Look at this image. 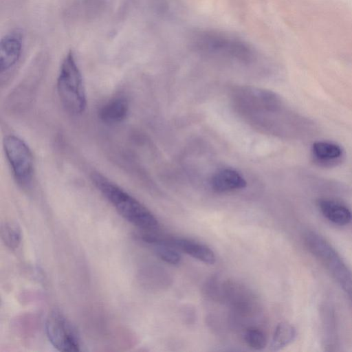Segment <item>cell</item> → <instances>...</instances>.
<instances>
[{
	"instance_id": "9c48e42d",
	"label": "cell",
	"mask_w": 352,
	"mask_h": 352,
	"mask_svg": "<svg viewBox=\"0 0 352 352\" xmlns=\"http://www.w3.org/2000/svg\"><path fill=\"white\" fill-rule=\"evenodd\" d=\"M129 109L128 100L122 96L111 98L98 110L99 119L107 124H115L126 119Z\"/></svg>"
},
{
	"instance_id": "8fae6325",
	"label": "cell",
	"mask_w": 352,
	"mask_h": 352,
	"mask_svg": "<svg viewBox=\"0 0 352 352\" xmlns=\"http://www.w3.org/2000/svg\"><path fill=\"white\" fill-rule=\"evenodd\" d=\"M318 206L323 216L334 224L346 226L352 221L351 210L340 201L322 199L318 201Z\"/></svg>"
},
{
	"instance_id": "5b68a950",
	"label": "cell",
	"mask_w": 352,
	"mask_h": 352,
	"mask_svg": "<svg viewBox=\"0 0 352 352\" xmlns=\"http://www.w3.org/2000/svg\"><path fill=\"white\" fill-rule=\"evenodd\" d=\"M45 328L49 341L57 350L68 352L80 350L76 329L60 311L54 309L48 314Z\"/></svg>"
},
{
	"instance_id": "2e32d148",
	"label": "cell",
	"mask_w": 352,
	"mask_h": 352,
	"mask_svg": "<svg viewBox=\"0 0 352 352\" xmlns=\"http://www.w3.org/2000/svg\"><path fill=\"white\" fill-rule=\"evenodd\" d=\"M155 246V252L161 260L173 265H177L180 263L182 257L174 248L164 245Z\"/></svg>"
},
{
	"instance_id": "5bb4252c",
	"label": "cell",
	"mask_w": 352,
	"mask_h": 352,
	"mask_svg": "<svg viewBox=\"0 0 352 352\" xmlns=\"http://www.w3.org/2000/svg\"><path fill=\"white\" fill-rule=\"evenodd\" d=\"M1 238L6 247L10 250L19 248L21 241V230L19 226L13 221L3 223L0 229Z\"/></svg>"
},
{
	"instance_id": "7c38bea8",
	"label": "cell",
	"mask_w": 352,
	"mask_h": 352,
	"mask_svg": "<svg viewBox=\"0 0 352 352\" xmlns=\"http://www.w3.org/2000/svg\"><path fill=\"white\" fill-rule=\"evenodd\" d=\"M311 151L315 160L324 166L336 164L342 156V148L329 142H316L312 145Z\"/></svg>"
},
{
	"instance_id": "52a82bcc",
	"label": "cell",
	"mask_w": 352,
	"mask_h": 352,
	"mask_svg": "<svg viewBox=\"0 0 352 352\" xmlns=\"http://www.w3.org/2000/svg\"><path fill=\"white\" fill-rule=\"evenodd\" d=\"M23 37L21 32L12 31L4 35L0 43V70L7 72L19 60L23 49Z\"/></svg>"
},
{
	"instance_id": "4fadbf2b",
	"label": "cell",
	"mask_w": 352,
	"mask_h": 352,
	"mask_svg": "<svg viewBox=\"0 0 352 352\" xmlns=\"http://www.w3.org/2000/svg\"><path fill=\"white\" fill-rule=\"evenodd\" d=\"M296 334L294 327L287 322H280L276 327L270 343V350L276 351L289 345Z\"/></svg>"
},
{
	"instance_id": "277c9868",
	"label": "cell",
	"mask_w": 352,
	"mask_h": 352,
	"mask_svg": "<svg viewBox=\"0 0 352 352\" xmlns=\"http://www.w3.org/2000/svg\"><path fill=\"white\" fill-rule=\"evenodd\" d=\"M3 147L16 183L25 188L30 186L34 178V164L28 145L21 138L10 134L3 138Z\"/></svg>"
},
{
	"instance_id": "30bf717a",
	"label": "cell",
	"mask_w": 352,
	"mask_h": 352,
	"mask_svg": "<svg viewBox=\"0 0 352 352\" xmlns=\"http://www.w3.org/2000/svg\"><path fill=\"white\" fill-rule=\"evenodd\" d=\"M212 188L218 192L239 190L246 186V181L237 171L224 168L217 172L211 178Z\"/></svg>"
},
{
	"instance_id": "6da1fadb",
	"label": "cell",
	"mask_w": 352,
	"mask_h": 352,
	"mask_svg": "<svg viewBox=\"0 0 352 352\" xmlns=\"http://www.w3.org/2000/svg\"><path fill=\"white\" fill-rule=\"evenodd\" d=\"M91 180L125 220L142 230L155 231L158 228L159 222L155 216L125 190L100 173H93Z\"/></svg>"
},
{
	"instance_id": "3957f363",
	"label": "cell",
	"mask_w": 352,
	"mask_h": 352,
	"mask_svg": "<svg viewBox=\"0 0 352 352\" xmlns=\"http://www.w3.org/2000/svg\"><path fill=\"white\" fill-rule=\"evenodd\" d=\"M308 250L329 271L352 304V271L334 248L321 235L307 232L304 237Z\"/></svg>"
},
{
	"instance_id": "9a60e30c",
	"label": "cell",
	"mask_w": 352,
	"mask_h": 352,
	"mask_svg": "<svg viewBox=\"0 0 352 352\" xmlns=\"http://www.w3.org/2000/svg\"><path fill=\"white\" fill-rule=\"evenodd\" d=\"M244 340L250 348L257 351L263 349L267 344L265 334L256 327H250L245 330Z\"/></svg>"
},
{
	"instance_id": "ba28073f",
	"label": "cell",
	"mask_w": 352,
	"mask_h": 352,
	"mask_svg": "<svg viewBox=\"0 0 352 352\" xmlns=\"http://www.w3.org/2000/svg\"><path fill=\"white\" fill-rule=\"evenodd\" d=\"M171 247L204 263L213 265L216 262L214 252L199 242L184 238H172Z\"/></svg>"
},
{
	"instance_id": "7a4b0ae2",
	"label": "cell",
	"mask_w": 352,
	"mask_h": 352,
	"mask_svg": "<svg viewBox=\"0 0 352 352\" xmlns=\"http://www.w3.org/2000/svg\"><path fill=\"white\" fill-rule=\"evenodd\" d=\"M59 100L73 116L81 115L87 107V95L81 72L74 54L69 51L60 66L56 81Z\"/></svg>"
},
{
	"instance_id": "8992f818",
	"label": "cell",
	"mask_w": 352,
	"mask_h": 352,
	"mask_svg": "<svg viewBox=\"0 0 352 352\" xmlns=\"http://www.w3.org/2000/svg\"><path fill=\"white\" fill-rule=\"evenodd\" d=\"M196 39V44L201 50L226 54L234 56H248L250 50L246 45L226 35L214 32H201Z\"/></svg>"
}]
</instances>
